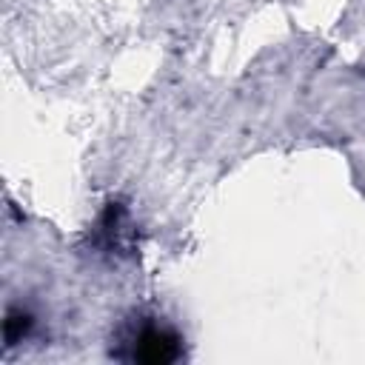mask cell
Returning a JSON list of instances; mask_svg holds the SVG:
<instances>
[{
  "label": "cell",
  "instance_id": "6da1fadb",
  "mask_svg": "<svg viewBox=\"0 0 365 365\" xmlns=\"http://www.w3.org/2000/svg\"><path fill=\"white\" fill-rule=\"evenodd\" d=\"M182 334L160 314L137 311L120 322L111 336L108 356L137 365H171L185 356Z\"/></svg>",
  "mask_w": 365,
  "mask_h": 365
},
{
  "label": "cell",
  "instance_id": "7a4b0ae2",
  "mask_svg": "<svg viewBox=\"0 0 365 365\" xmlns=\"http://www.w3.org/2000/svg\"><path fill=\"white\" fill-rule=\"evenodd\" d=\"M29 328H31V317H29L23 308H9V314H6V322H3V331H6V342H9V345L20 342V339L29 334Z\"/></svg>",
  "mask_w": 365,
  "mask_h": 365
}]
</instances>
